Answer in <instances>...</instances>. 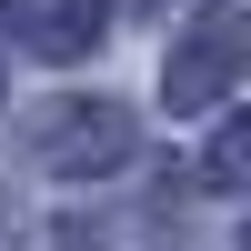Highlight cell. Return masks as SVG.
<instances>
[{
  "instance_id": "4",
  "label": "cell",
  "mask_w": 251,
  "mask_h": 251,
  "mask_svg": "<svg viewBox=\"0 0 251 251\" xmlns=\"http://www.w3.org/2000/svg\"><path fill=\"white\" fill-rule=\"evenodd\" d=\"M201 181L211 191H251V111H231L211 131V151H201Z\"/></svg>"
},
{
  "instance_id": "5",
  "label": "cell",
  "mask_w": 251,
  "mask_h": 251,
  "mask_svg": "<svg viewBox=\"0 0 251 251\" xmlns=\"http://www.w3.org/2000/svg\"><path fill=\"white\" fill-rule=\"evenodd\" d=\"M241 251H251V231H241Z\"/></svg>"
},
{
  "instance_id": "2",
  "label": "cell",
  "mask_w": 251,
  "mask_h": 251,
  "mask_svg": "<svg viewBox=\"0 0 251 251\" xmlns=\"http://www.w3.org/2000/svg\"><path fill=\"white\" fill-rule=\"evenodd\" d=\"M241 60H251V20L231 10V0H211V10L171 40V60H161V100H171L181 121H191V111H221L231 80H241Z\"/></svg>"
},
{
  "instance_id": "1",
  "label": "cell",
  "mask_w": 251,
  "mask_h": 251,
  "mask_svg": "<svg viewBox=\"0 0 251 251\" xmlns=\"http://www.w3.org/2000/svg\"><path fill=\"white\" fill-rule=\"evenodd\" d=\"M131 151H141V121L121 100H50V111H30V161L60 171V181H111Z\"/></svg>"
},
{
  "instance_id": "3",
  "label": "cell",
  "mask_w": 251,
  "mask_h": 251,
  "mask_svg": "<svg viewBox=\"0 0 251 251\" xmlns=\"http://www.w3.org/2000/svg\"><path fill=\"white\" fill-rule=\"evenodd\" d=\"M0 20L20 30L30 60H91L111 30V0H0Z\"/></svg>"
}]
</instances>
